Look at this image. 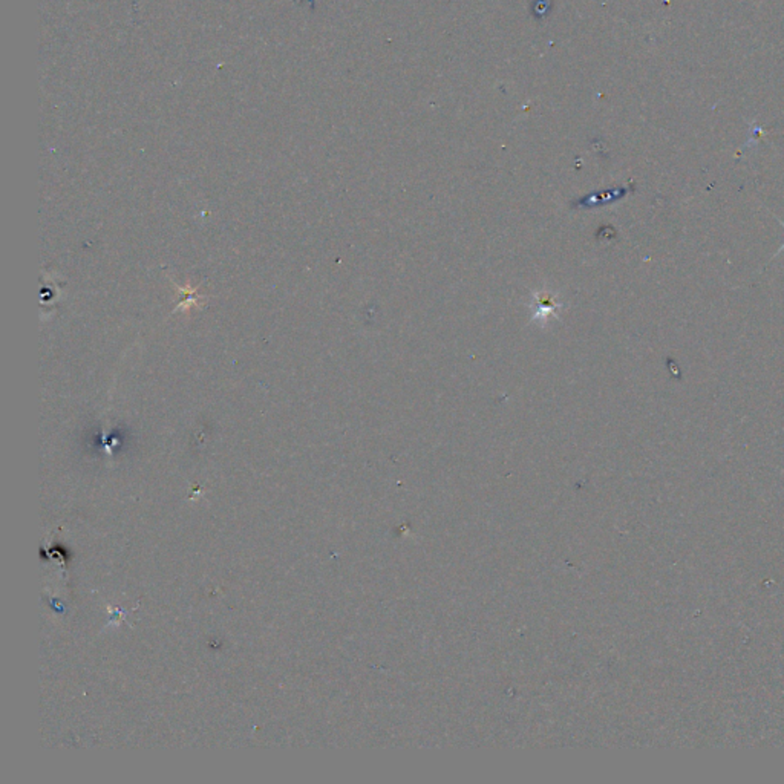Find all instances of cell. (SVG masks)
Instances as JSON below:
<instances>
[{
	"label": "cell",
	"mask_w": 784,
	"mask_h": 784,
	"mask_svg": "<svg viewBox=\"0 0 784 784\" xmlns=\"http://www.w3.org/2000/svg\"><path fill=\"white\" fill-rule=\"evenodd\" d=\"M774 216H775V220H776V221H778V222H780V224L783 225V227H784V221H781V220H780V218H778V216H776V215H774ZM783 252H784V243H783V245H781V247L778 248V252H776V253H775V254L772 256V259H775V258H776V256L781 254Z\"/></svg>",
	"instance_id": "6da1fadb"
}]
</instances>
